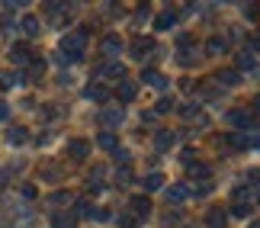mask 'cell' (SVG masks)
I'll use <instances>...</instances> for the list:
<instances>
[{
	"label": "cell",
	"mask_w": 260,
	"mask_h": 228,
	"mask_svg": "<svg viewBox=\"0 0 260 228\" xmlns=\"http://www.w3.org/2000/svg\"><path fill=\"white\" fill-rule=\"evenodd\" d=\"M84 45H87V32H84V29H74V32H68L61 39V55L74 64V61L84 58Z\"/></svg>",
	"instance_id": "obj_1"
},
{
	"label": "cell",
	"mask_w": 260,
	"mask_h": 228,
	"mask_svg": "<svg viewBox=\"0 0 260 228\" xmlns=\"http://www.w3.org/2000/svg\"><path fill=\"white\" fill-rule=\"evenodd\" d=\"M177 45H180V64H193L196 61V52H199V48L193 45V39H189V36H180Z\"/></svg>",
	"instance_id": "obj_2"
},
{
	"label": "cell",
	"mask_w": 260,
	"mask_h": 228,
	"mask_svg": "<svg viewBox=\"0 0 260 228\" xmlns=\"http://www.w3.org/2000/svg\"><path fill=\"white\" fill-rule=\"evenodd\" d=\"M100 52H103L106 58H119V55H122V39H119V36H103Z\"/></svg>",
	"instance_id": "obj_3"
},
{
	"label": "cell",
	"mask_w": 260,
	"mask_h": 228,
	"mask_svg": "<svg viewBox=\"0 0 260 228\" xmlns=\"http://www.w3.org/2000/svg\"><path fill=\"white\" fill-rule=\"evenodd\" d=\"M96 74H100V77H116V81H119V84H122V81H125V68H122V64H119V61H109V64H100V68H96Z\"/></svg>",
	"instance_id": "obj_4"
},
{
	"label": "cell",
	"mask_w": 260,
	"mask_h": 228,
	"mask_svg": "<svg viewBox=\"0 0 260 228\" xmlns=\"http://www.w3.org/2000/svg\"><path fill=\"white\" fill-rule=\"evenodd\" d=\"M128 206H132V212L138 219H148V215H151V200H148V196H132Z\"/></svg>",
	"instance_id": "obj_5"
},
{
	"label": "cell",
	"mask_w": 260,
	"mask_h": 228,
	"mask_svg": "<svg viewBox=\"0 0 260 228\" xmlns=\"http://www.w3.org/2000/svg\"><path fill=\"white\" fill-rule=\"evenodd\" d=\"M100 119H103L106 125H119L125 119V110L122 106H106V110H100Z\"/></svg>",
	"instance_id": "obj_6"
},
{
	"label": "cell",
	"mask_w": 260,
	"mask_h": 228,
	"mask_svg": "<svg viewBox=\"0 0 260 228\" xmlns=\"http://www.w3.org/2000/svg\"><path fill=\"white\" fill-rule=\"evenodd\" d=\"M174 142H177V132H171V128H161V132L154 135L157 151H167V148H174Z\"/></svg>",
	"instance_id": "obj_7"
},
{
	"label": "cell",
	"mask_w": 260,
	"mask_h": 228,
	"mask_svg": "<svg viewBox=\"0 0 260 228\" xmlns=\"http://www.w3.org/2000/svg\"><path fill=\"white\" fill-rule=\"evenodd\" d=\"M84 96H87V100H93V103H106L109 100V90H106L103 84H90L87 90H84Z\"/></svg>",
	"instance_id": "obj_8"
},
{
	"label": "cell",
	"mask_w": 260,
	"mask_h": 228,
	"mask_svg": "<svg viewBox=\"0 0 260 228\" xmlns=\"http://www.w3.org/2000/svg\"><path fill=\"white\" fill-rule=\"evenodd\" d=\"M186 196H189V186H186V183H174L171 190H167V203H174V206H180V203L186 200Z\"/></svg>",
	"instance_id": "obj_9"
},
{
	"label": "cell",
	"mask_w": 260,
	"mask_h": 228,
	"mask_svg": "<svg viewBox=\"0 0 260 228\" xmlns=\"http://www.w3.org/2000/svg\"><path fill=\"white\" fill-rule=\"evenodd\" d=\"M142 81H145L148 87H157V90H164V87H167V77L157 74V71H151V68H148V71H142Z\"/></svg>",
	"instance_id": "obj_10"
},
{
	"label": "cell",
	"mask_w": 260,
	"mask_h": 228,
	"mask_svg": "<svg viewBox=\"0 0 260 228\" xmlns=\"http://www.w3.org/2000/svg\"><path fill=\"white\" fill-rule=\"evenodd\" d=\"M228 122L238 125V128H251L254 125V116L251 113H241V110H235V113H228Z\"/></svg>",
	"instance_id": "obj_11"
},
{
	"label": "cell",
	"mask_w": 260,
	"mask_h": 228,
	"mask_svg": "<svg viewBox=\"0 0 260 228\" xmlns=\"http://www.w3.org/2000/svg\"><path fill=\"white\" fill-rule=\"evenodd\" d=\"M68 154H71V157H87L90 145L84 142V138H71V142H68Z\"/></svg>",
	"instance_id": "obj_12"
},
{
	"label": "cell",
	"mask_w": 260,
	"mask_h": 228,
	"mask_svg": "<svg viewBox=\"0 0 260 228\" xmlns=\"http://www.w3.org/2000/svg\"><path fill=\"white\" fill-rule=\"evenodd\" d=\"M10 61H13V64H29V61H32V58H29V48L23 42L13 45V48H10Z\"/></svg>",
	"instance_id": "obj_13"
},
{
	"label": "cell",
	"mask_w": 260,
	"mask_h": 228,
	"mask_svg": "<svg viewBox=\"0 0 260 228\" xmlns=\"http://www.w3.org/2000/svg\"><path fill=\"white\" fill-rule=\"evenodd\" d=\"M206 52H209V55H225V52H228V39L212 36V39L206 42Z\"/></svg>",
	"instance_id": "obj_14"
},
{
	"label": "cell",
	"mask_w": 260,
	"mask_h": 228,
	"mask_svg": "<svg viewBox=\"0 0 260 228\" xmlns=\"http://www.w3.org/2000/svg\"><path fill=\"white\" fill-rule=\"evenodd\" d=\"M135 84L132 81H122V84H119V90H116V96H119V103H132L135 100Z\"/></svg>",
	"instance_id": "obj_15"
},
{
	"label": "cell",
	"mask_w": 260,
	"mask_h": 228,
	"mask_svg": "<svg viewBox=\"0 0 260 228\" xmlns=\"http://www.w3.org/2000/svg\"><path fill=\"white\" fill-rule=\"evenodd\" d=\"M222 87H235V84H241V74L235 71V68H228V71H218V77H215Z\"/></svg>",
	"instance_id": "obj_16"
},
{
	"label": "cell",
	"mask_w": 260,
	"mask_h": 228,
	"mask_svg": "<svg viewBox=\"0 0 260 228\" xmlns=\"http://www.w3.org/2000/svg\"><path fill=\"white\" fill-rule=\"evenodd\" d=\"M174 23H177V13H174V10H164V13L154 16V29H171Z\"/></svg>",
	"instance_id": "obj_17"
},
{
	"label": "cell",
	"mask_w": 260,
	"mask_h": 228,
	"mask_svg": "<svg viewBox=\"0 0 260 228\" xmlns=\"http://www.w3.org/2000/svg\"><path fill=\"white\" fill-rule=\"evenodd\" d=\"M19 26H23V32H26V36H39V32H42V29H39L42 23H39V16H32V13H26Z\"/></svg>",
	"instance_id": "obj_18"
},
{
	"label": "cell",
	"mask_w": 260,
	"mask_h": 228,
	"mask_svg": "<svg viewBox=\"0 0 260 228\" xmlns=\"http://www.w3.org/2000/svg\"><path fill=\"white\" fill-rule=\"evenodd\" d=\"M26 138H29V135H26V128H23V125H13V128H7V142H10V145H23Z\"/></svg>",
	"instance_id": "obj_19"
},
{
	"label": "cell",
	"mask_w": 260,
	"mask_h": 228,
	"mask_svg": "<svg viewBox=\"0 0 260 228\" xmlns=\"http://www.w3.org/2000/svg\"><path fill=\"white\" fill-rule=\"evenodd\" d=\"M251 200H254L251 186H235V206H251Z\"/></svg>",
	"instance_id": "obj_20"
},
{
	"label": "cell",
	"mask_w": 260,
	"mask_h": 228,
	"mask_svg": "<svg viewBox=\"0 0 260 228\" xmlns=\"http://www.w3.org/2000/svg\"><path fill=\"white\" fill-rule=\"evenodd\" d=\"M151 39H135L132 42V58H145V52H151Z\"/></svg>",
	"instance_id": "obj_21"
},
{
	"label": "cell",
	"mask_w": 260,
	"mask_h": 228,
	"mask_svg": "<svg viewBox=\"0 0 260 228\" xmlns=\"http://www.w3.org/2000/svg\"><path fill=\"white\" fill-rule=\"evenodd\" d=\"M90 215H93V206L87 200H77L74 203V219H90Z\"/></svg>",
	"instance_id": "obj_22"
},
{
	"label": "cell",
	"mask_w": 260,
	"mask_h": 228,
	"mask_svg": "<svg viewBox=\"0 0 260 228\" xmlns=\"http://www.w3.org/2000/svg\"><path fill=\"white\" fill-rule=\"evenodd\" d=\"M225 222H228V219H225L222 209H212V212H209V219H206L209 228H225Z\"/></svg>",
	"instance_id": "obj_23"
},
{
	"label": "cell",
	"mask_w": 260,
	"mask_h": 228,
	"mask_svg": "<svg viewBox=\"0 0 260 228\" xmlns=\"http://www.w3.org/2000/svg\"><path fill=\"white\" fill-rule=\"evenodd\" d=\"M16 84H23L19 74H0V90H13Z\"/></svg>",
	"instance_id": "obj_24"
},
{
	"label": "cell",
	"mask_w": 260,
	"mask_h": 228,
	"mask_svg": "<svg viewBox=\"0 0 260 228\" xmlns=\"http://www.w3.org/2000/svg\"><path fill=\"white\" fill-rule=\"evenodd\" d=\"M161 186H164V177H161V174H148V177H145V190H148V193L161 190Z\"/></svg>",
	"instance_id": "obj_25"
},
{
	"label": "cell",
	"mask_w": 260,
	"mask_h": 228,
	"mask_svg": "<svg viewBox=\"0 0 260 228\" xmlns=\"http://www.w3.org/2000/svg\"><path fill=\"white\" fill-rule=\"evenodd\" d=\"M96 145H100V148H106V151H116V135H113V132H100Z\"/></svg>",
	"instance_id": "obj_26"
},
{
	"label": "cell",
	"mask_w": 260,
	"mask_h": 228,
	"mask_svg": "<svg viewBox=\"0 0 260 228\" xmlns=\"http://www.w3.org/2000/svg\"><path fill=\"white\" fill-rule=\"evenodd\" d=\"M228 142H232L235 148H251V145H254V138H251V135H244V132H235L232 138H228Z\"/></svg>",
	"instance_id": "obj_27"
},
{
	"label": "cell",
	"mask_w": 260,
	"mask_h": 228,
	"mask_svg": "<svg viewBox=\"0 0 260 228\" xmlns=\"http://www.w3.org/2000/svg\"><path fill=\"white\" fill-rule=\"evenodd\" d=\"M100 180H103V167H93V174H90V180H87V186H90V193H96L100 186H103V183H100Z\"/></svg>",
	"instance_id": "obj_28"
},
{
	"label": "cell",
	"mask_w": 260,
	"mask_h": 228,
	"mask_svg": "<svg viewBox=\"0 0 260 228\" xmlns=\"http://www.w3.org/2000/svg\"><path fill=\"white\" fill-rule=\"evenodd\" d=\"M171 110H174V96H161L157 106H154V116H164V113H171Z\"/></svg>",
	"instance_id": "obj_29"
},
{
	"label": "cell",
	"mask_w": 260,
	"mask_h": 228,
	"mask_svg": "<svg viewBox=\"0 0 260 228\" xmlns=\"http://www.w3.org/2000/svg\"><path fill=\"white\" fill-rule=\"evenodd\" d=\"M74 222H77L74 215H64V212H61V215H55V219H52V225H55V228H74Z\"/></svg>",
	"instance_id": "obj_30"
},
{
	"label": "cell",
	"mask_w": 260,
	"mask_h": 228,
	"mask_svg": "<svg viewBox=\"0 0 260 228\" xmlns=\"http://www.w3.org/2000/svg\"><path fill=\"white\" fill-rule=\"evenodd\" d=\"M42 74H45V61H39V58H36V61H29V77H32V81H39Z\"/></svg>",
	"instance_id": "obj_31"
},
{
	"label": "cell",
	"mask_w": 260,
	"mask_h": 228,
	"mask_svg": "<svg viewBox=\"0 0 260 228\" xmlns=\"http://www.w3.org/2000/svg\"><path fill=\"white\" fill-rule=\"evenodd\" d=\"M189 177H199V180H206V177H209V164H189Z\"/></svg>",
	"instance_id": "obj_32"
},
{
	"label": "cell",
	"mask_w": 260,
	"mask_h": 228,
	"mask_svg": "<svg viewBox=\"0 0 260 228\" xmlns=\"http://www.w3.org/2000/svg\"><path fill=\"white\" fill-rule=\"evenodd\" d=\"M244 52H247V55H260V32H257V36H251V39H247Z\"/></svg>",
	"instance_id": "obj_33"
},
{
	"label": "cell",
	"mask_w": 260,
	"mask_h": 228,
	"mask_svg": "<svg viewBox=\"0 0 260 228\" xmlns=\"http://www.w3.org/2000/svg\"><path fill=\"white\" fill-rule=\"evenodd\" d=\"M254 64H257V61H254V55H247V52H241V55H238V68H241V71H244V68L251 71Z\"/></svg>",
	"instance_id": "obj_34"
},
{
	"label": "cell",
	"mask_w": 260,
	"mask_h": 228,
	"mask_svg": "<svg viewBox=\"0 0 260 228\" xmlns=\"http://www.w3.org/2000/svg\"><path fill=\"white\" fill-rule=\"evenodd\" d=\"M0 26H4V32H13V26H16V19L10 16V13H4L0 16Z\"/></svg>",
	"instance_id": "obj_35"
},
{
	"label": "cell",
	"mask_w": 260,
	"mask_h": 228,
	"mask_svg": "<svg viewBox=\"0 0 260 228\" xmlns=\"http://www.w3.org/2000/svg\"><path fill=\"white\" fill-rule=\"evenodd\" d=\"M116 180H119V186H125L128 180H132V171H128V167H122V171H116Z\"/></svg>",
	"instance_id": "obj_36"
},
{
	"label": "cell",
	"mask_w": 260,
	"mask_h": 228,
	"mask_svg": "<svg viewBox=\"0 0 260 228\" xmlns=\"http://www.w3.org/2000/svg\"><path fill=\"white\" fill-rule=\"evenodd\" d=\"M247 212H251V206H232V215H235V219H247Z\"/></svg>",
	"instance_id": "obj_37"
},
{
	"label": "cell",
	"mask_w": 260,
	"mask_h": 228,
	"mask_svg": "<svg viewBox=\"0 0 260 228\" xmlns=\"http://www.w3.org/2000/svg\"><path fill=\"white\" fill-rule=\"evenodd\" d=\"M113 157H116V161L122 164V167L128 164V151H125V148H116V151H113Z\"/></svg>",
	"instance_id": "obj_38"
},
{
	"label": "cell",
	"mask_w": 260,
	"mask_h": 228,
	"mask_svg": "<svg viewBox=\"0 0 260 228\" xmlns=\"http://www.w3.org/2000/svg\"><path fill=\"white\" fill-rule=\"evenodd\" d=\"M68 200H71L68 193H55V196H48V203H52V206H58V203H68Z\"/></svg>",
	"instance_id": "obj_39"
},
{
	"label": "cell",
	"mask_w": 260,
	"mask_h": 228,
	"mask_svg": "<svg viewBox=\"0 0 260 228\" xmlns=\"http://www.w3.org/2000/svg\"><path fill=\"white\" fill-rule=\"evenodd\" d=\"M119 228H135V219L132 215H119Z\"/></svg>",
	"instance_id": "obj_40"
},
{
	"label": "cell",
	"mask_w": 260,
	"mask_h": 228,
	"mask_svg": "<svg viewBox=\"0 0 260 228\" xmlns=\"http://www.w3.org/2000/svg\"><path fill=\"white\" fill-rule=\"evenodd\" d=\"M199 116V106L193 103V106H186V110H183V119H196Z\"/></svg>",
	"instance_id": "obj_41"
},
{
	"label": "cell",
	"mask_w": 260,
	"mask_h": 228,
	"mask_svg": "<svg viewBox=\"0 0 260 228\" xmlns=\"http://www.w3.org/2000/svg\"><path fill=\"white\" fill-rule=\"evenodd\" d=\"M90 219H96V222H106V219H109V212H106V209H93V215H90Z\"/></svg>",
	"instance_id": "obj_42"
},
{
	"label": "cell",
	"mask_w": 260,
	"mask_h": 228,
	"mask_svg": "<svg viewBox=\"0 0 260 228\" xmlns=\"http://www.w3.org/2000/svg\"><path fill=\"white\" fill-rule=\"evenodd\" d=\"M23 196L26 200H36V186H23Z\"/></svg>",
	"instance_id": "obj_43"
},
{
	"label": "cell",
	"mask_w": 260,
	"mask_h": 228,
	"mask_svg": "<svg viewBox=\"0 0 260 228\" xmlns=\"http://www.w3.org/2000/svg\"><path fill=\"white\" fill-rule=\"evenodd\" d=\"M7 116H10V106H7L4 100H0V119H7Z\"/></svg>",
	"instance_id": "obj_44"
},
{
	"label": "cell",
	"mask_w": 260,
	"mask_h": 228,
	"mask_svg": "<svg viewBox=\"0 0 260 228\" xmlns=\"http://www.w3.org/2000/svg\"><path fill=\"white\" fill-rule=\"evenodd\" d=\"M254 113H260V93L254 96Z\"/></svg>",
	"instance_id": "obj_45"
},
{
	"label": "cell",
	"mask_w": 260,
	"mask_h": 228,
	"mask_svg": "<svg viewBox=\"0 0 260 228\" xmlns=\"http://www.w3.org/2000/svg\"><path fill=\"white\" fill-rule=\"evenodd\" d=\"M251 228H260V219H257V222H254V225H251Z\"/></svg>",
	"instance_id": "obj_46"
},
{
	"label": "cell",
	"mask_w": 260,
	"mask_h": 228,
	"mask_svg": "<svg viewBox=\"0 0 260 228\" xmlns=\"http://www.w3.org/2000/svg\"><path fill=\"white\" fill-rule=\"evenodd\" d=\"M257 200H260V183H257Z\"/></svg>",
	"instance_id": "obj_47"
},
{
	"label": "cell",
	"mask_w": 260,
	"mask_h": 228,
	"mask_svg": "<svg viewBox=\"0 0 260 228\" xmlns=\"http://www.w3.org/2000/svg\"><path fill=\"white\" fill-rule=\"evenodd\" d=\"M0 228H4V222H0Z\"/></svg>",
	"instance_id": "obj_48"
}]
</instances>
